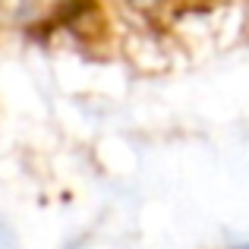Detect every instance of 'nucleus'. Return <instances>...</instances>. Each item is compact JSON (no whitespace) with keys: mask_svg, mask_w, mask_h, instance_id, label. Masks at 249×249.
I'll use <instances>...</instances> for the list:
<instances>
[{"mask_svg":"<svg viewBox=\"0 0 249 249\" xmlns=\"http://www.w3.org/2000/svg\"><path fill=\"white\" fill-rule=\"evenodd\" d=\"M240 249H249V243H246V246H240Z\"/></svg>","mask_w":249,"mask_h":249,"instance_id":"7ed1b4c3","label":"nucleus"},{"mask_svg":"<svg viewBox=\"0 0 249 249\" xmlns=\"http://www.w3.org/2000/svg\"><path fill=\"white\" fill-rule=\"evenodd\" d=\"M13 3L19 6V10H32V6H38V3H44V0H13Z\"/></svg>","mask_w":249,"mask_h":249,"instance_id":"f257e3e1","label":"nucleus"},{"mask_svg":"<svg viewBox=\"0 0 249 249\" xmlns=\"http://www.w3.org/2000/svg\"><path fill=\"white\" fill-rule=\"evenodd\" d=\"M133 3H139V6H152V3H158V0H133Z\"/></svg>","mask_w":249,"mask_h":249,"instance_id":"f03ea898","label":"nucleus"}]
</instances>
